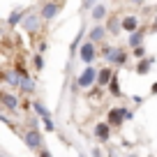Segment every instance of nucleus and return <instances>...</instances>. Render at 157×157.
Masks as SVG:
<instances>
[{"instance_id": "1", "label": "nucleus", "mask_w": 157, "mask_h": 157, "mask_svg": "<svg viewBox=\"0 0 157 157\" xmlns=\"http://www.w3.org/2000/svg\"><path fill=\"white\" fill-rule=\"evenodd\" d=\"M129 118H132V111H127V106H113V109H109L106 123H109V127H120Z\"/></svg>"}, {"instance_id": "2", "label": "nucleus", "mask_w": 157, "mask_h": 157, "mask_svg": "<svg viewBox=\"0 0 157 157\" xmlns=\"http://www.w3.org/2000/svg\"><path fill=\"white\" fill-rule=\"evenodd\" d=\"M99 56H102L109 65H125L127 63V53H125L123 49H118V46H104Z\"/></svg>"}, {"instance_id": "3", "label": "nucleus", "mask_w": 157, "mask_h": 157, "mask_svg": "<svg viewBox=\"0 0 157 157\" xmlns=\"http://www.w3.org/2000/svg\"><path fill=\"white\" fill-rule=\"evenodd\" d=\"M23 136V143L30 148V150H35V152H39L42 148H44V139H42V134H39V129H33L30 127L28 132H23L21 134Z\"/></svg>"}, {"instance_id": "4", "label": "nucleus", "mask_w": 157, "mask_h": 157, "mask_svg": "<svg viewBox=\"0 0 157 157\" xmlns=\"http://www.w3.org/2000/svg\"><path fill=\"white\" fill-rule=\"evenodd\" d=\"M97 74H99V69H95L93 65L86 67L83 72L76 76V86H78V88H90V86H95V83H97Z\"/></svg>"}, {"instance_id": "5", "label": "nucleus", "mask_w": 157, "mask_h": 157, "mask_svg": "<svg viewBox=\"0 0 157 157\" xmlns=\"http://www.w3.org/2000/svg\"><path fill=\"white\" fill-rule=\"evenodd\" d=\"M97 46L93 44V42H88L86 39L83 44H81V49H78V58H81V63H86V67H90V65L95 63V58H97Z\"/></svg>"}, {"instance_id": "6", "label": "nucleus", "mask_w": 157, "mask_h": 157, "mask_svg": "<svg viewBox=\"0 0 157 157\" xmlns=\"http://www.w3.org/2000/svg\"><path fill=\"white\" fill-rule=\"evenodd\" d=\"M63 10V2H44V5L39 7V16L44 21H51L58 16V12Z\"/></svg>"}, {"instance_id": "7", "label": "nucleus", "mask_w": 157, "mask_h": 157, "mask_svg": "<svg viewBox=\"0 0 157 157\" xmlns=\"http://www.w3.org/2000/svg\"><path fill=\"white\" fill-rule=\"evenodd\" d=\"M109 35V30L104 28V25H95V28H90L88 33V42H93V44H97V42H104Z\"/></svg>"}, {"instance_id": "8", "label": "nucleus", "mask_w": 157, "mask_h": 157, "mask_svg": "<svg viewBox=\"0 0 157 157\" xmlns=\"http://www.w3.org/2000/svg\"><path fill=\"white\" fill-rule=\"evenodd\" d=\"M109 16V7L104 5V2H95L93 10H90V19L93 21H104Z\"/></svg>"}, {"instance_id": "9", "label": "nucleus", "mask_w": 157, "mask_h": 157, "mask_svg": "<svg viewBox=\"0 0 157 157\" xmlns=\"http://www.w3.org/2000/svg\"><path fill=\"white\" fill-rule=\"evenodd\" d=\"M113 69L111 67H102L99 69V74H97V86L99 88H104V86H111V81H113Z\"/></svg>"}, {"instance_id": "10", "label": "nucleus", "mask_w": 157, "mask_h": 157, "mask_svg": "<svg viewBox=\"0 0 157 157\" xmlns=\"http://www.w3.org/2000/svg\"><path fill=\"white\" fill-rule=\"evenodd\" d=\"M93 132H95V136H97L102 143H106L109 139H111V127H109V123H97Z\"/></svg>"}, {"instance_id": "11", "label": "nucleus", "mask_w": 157, "mask_h": 157, "mask_svg": "<svg viewBox=\"0 0 157 157\" xmlns=\"http://www.w3.org/2000/svg\"><path fill=\"white\" fill-rule=\"evenodd\" d=\"M0 102H2V106H5L7 111H16V109H19V99L12 93H2L0 95Z\"/></svg>"}, {"instance_id": "12", "label": "nucleus", "mask_w": 157, "mask_h": 157, "mask_svg": "<svg viewBox=\"0 0 157 157\" xmlns=\"http://www.w3.org/2000/svg\"><path fill=\"white\" fill-rule=\"evenodd\" d=\"M143 39H146V33H143V30L139 28L136 33H132V35H129V39H127V46L134 51V49H139V46H143Z\"/></svg>"}, {"instance_id": "13", "label": "nucleus", "mask_w": 157, "mask_h": 157, "mask_svg": "<svg viewBox=\"0 0 157 157\" xmlns=\"http://www.w3.org/2000/svg\"><path fill=\"white\" fill-rule=\"evenodd\" d=\"M123 30H127L129 35L139 30V19H136V14H127V16H123Z\"/></svg>"}, {"instance_id": "14", "label": "nucleus", "mask_w": 157, "mask_h": 157, "mask_svg": "<svg viewBox=\"0 0 157 157\" xmlns=\"http://www.w3.org/2000/svg\"><path fill=\"white\" fill-rule=\"evenodd\" d=\"M39 19H42L39 14H28V16L23 19V23H21V25H23L28 33H35V30L39 28Z\"/></svg>"}, {"instance_id": "15", "label": "nucleus", "mask_w": 157, "mask_h": 157, "mask_svg": "<svg viewBox=\"0 0 157 157\" xmlns=\"http://www.w3.org/2000/svg\"><path fill=\"white\" fill-rule=\"evenodd\" d=\"M25 10H14L10 14V19H7V25H19V23H23V19H25Z\"/></svg>"}, {"instance_id": "16", "label": "nucleus", "mask_w": 157, "mask_h": 157, "mask_svg": "<svg viewBox=\"0 0 157 157\" xmlns=\"http://www.w3.org/2000/svg\"><path fill=\"white\" fill-rule=\"evenodd\" d=\"M120 28H123V19H118V16H109V25H106L109 33L118 35V33H120Z\"/></svg>"}, {"instance_id": "17", "label": "nucleus", "mask_w": 157, "mask_h": 157, "mask_svg": "<svg viewBox=\"0 0 157 157\" xmlns=\"http://www.w3.org/2000/svg\"><path fill=\"white\" fill-rule=\"evenodd\" d=\"M33 109H35V113H37L42 120H49V118H51V111H49L42 102H33Z\"/></svg>"}, {"instance_id": "18", "label": "nucleus", "mask_w": 157, "mask_h": 157, "mask_svg": "<svg viewBox=\"0 0 157 157\" xmlns=\"http://www.w3.org/2000/svg\"><path fill=\"white\" fill-rule=\"evenodd\" d=\"M150 65H152V60H141V63L136 65V74H141V76L148 74V72H150Z\"/></svg>"}, {"instance_id": "19", "label": "nucleus", "mask_w": 157, "mask_h": 157, "mask_svg": "<svg viewBox=\"0 0 157 157\" xmlns=\"http://www.w3.org/2000/svg\"><path fill=\"white\" fill-rule=\"evenodd\" d=\"M21 88H23L25 93H33V90H35V83H33V78H23V81H21Z\"/></svg>"}, {"instance_id": "20", "label": "nucleus", "mask_w": 157, "mask_h": 157, "mask_svg": "<svg viewBox=\"0 0 157 157\" xmlns=\"http://www.w3.org/2000/svg\"><path fill=\"white\" fill-rule=\"evenodd\" d=\"M33 63H35V69H37V72H39L42 67H44V58H42V53H35Z\"/></svg>"}, {"instance_id": "21", "label": "nucleus", "mask_w": 157, "mask_h": 157, "mask_svg": "<svg viewBox=\"0 0 157 157\" xmlns=\"http://www.w3.org/2000/svg\"><path fill=\"white\" fill-rule=\"evenodd\" d=\"M134 58L143 60V58H146V49H143V46H139V49H134Z\"/></svg>"}, {"instance_id": "22", "label": "nucleus", "mask_w": 157, "mask_h": 157, "mask_svg": "<svg viewBox=\"0 0 157 157\" xmlns=\"http://www.w3.org/2000/svg\"><path fill=\"white\" fill-rule=\"evenodd\" d=\"M44 129H46V132H56V123L51 120V118H49V120H44Z\"/></svg>"}, {"instance_id": "23", "label": "nucleus", "mask_w": 157, "mask_h": 157, "mask_svg": "<svg viewBox=\"0 0 157 157\" xmlns=\"http://www.w3.org/2000/svg\"><path fill=\"white\" fill-rule=\"evenodd\" d=\"M37 155H39V157H53V155H51V152H49V150H46V148H42V150H39V152H37Z\"/></svg>"}, {"instance_id": "24", "label": "nucleus", "mask_w": 157, "mask_h": 157, "mask_svg": "<svg viewBox=\"0 0 157 157\" xmlns=\"http://www.w3.org/2000/svg\"><path fill=\"white\" fill-rule=\"evenodd\" d=\"M90 155H93V157H102V152H99V148H93V150H90Z\"/></svg>"}, {"instance_id": "25", "label": "nucleus", "mask_w": 157, "mask_h": 157, "mask_svg": "<svg viewBox=\"0 0 157 157\" xmlns=\"http://www.w3.org/2000/svg\"><path fill=\"white\" fill-rule=\"evenodd\" d=\"M152 95H157V83H155V86H152Z\"/></svg>"}, {"instance_id": "26", "label": "nucleus", "mask_w": 157, "mask_h": 157, "mask_svg": "<svg viewBox=\"0 0 157 157\" xmlns=\"http://www.w3.org/2000/svg\"><path fill=\"white\" fill-rule=\"evenodd\" d=\"M152 30H155V33H157V16H155V25H152Z\"/></svg>"}, {"instance_id": "27", "label": "nucleus", "mask_w": 157, "mask_h": 157, "mask_svg": "<svg viewBox=\"0 0 157 157\" xmlns=\"http://www.w3.org/2000/svg\"><path fill=\"white\" fill-rule=\"evenodd\" d=\"M78 157H86V152H78Z\"/></svg>"}, {"instance_id": "28", "label": "nucleus", "mask_w": 157, "mask_h": 157, "mask_svg": "<svg viewBox=\"0 0 157 157\" xmlns=\"http://www.w3.org/2000/svg\"><path fill=\"white\" fill-rule=\"evenodd\" d=\"M129 157H139V155H129Z\"/></svg>"}]
</instances>
